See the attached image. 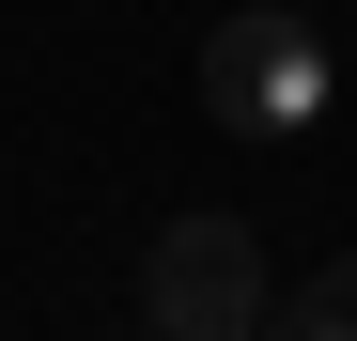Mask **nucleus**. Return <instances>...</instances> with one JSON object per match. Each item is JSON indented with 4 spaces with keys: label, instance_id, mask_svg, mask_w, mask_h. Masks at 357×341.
<instances>
[{
    "label": "nucleus",
    "instance_id": "nucleus-1",
    "mask_svg": "<svg viewBox=\"0 0 357 341\" xmlns=\"http://www.w3.org/2000/svg\"><path fill=\"white\" fill-rule=\"evenodd\" d=\"M202 109L233 140H311L326 109H342V47L311 16H218L202 31Z\"/></svg>",
    "mask_w": 357,
    "mask_h": 341
},
{
    "label": "nucleus",
    "instance_id": "nucleus-2",
    "mask_svg": "<svg viewBox=\"0 0 357 341\" xmlns=\"http://www.w3.org/2000/svg\"><path fill=\"white\" fill-rule=\"evenodd\" d=\"M140 326L155 341H264V248L233 217H171L140 264Z\"/></svg>",
    "mask_w": 357,
    "mask_h": 341
},
{
    "label": "nucleus",
    "instance_id": "nucleus-3",
    "mask_svg": "<svg viewBox=\"0 0 357 341\" xmlns=\"http://www.w3.org/2000/svg\"><path fill=\"white\" fill-rule=\"evenodd\" d=\"M311 310H326V326H342V341H357V248H342V264H326V279H311Z\"/></svg>",
    "mask_w": 357,
    "mask_h": 341
},
{
    "label": "nucleus",
    "instance_id": "nucleus-4",
    "mask_svg": "<svg viewBox=\"0 0 357 341\" xmlns=\"http://www.w3.org/2000/svg\"><path fill=\"white\" fill-rule=\"evenodd\" d=\"M280 341H342V326H326V310H295V326H280Z\"/></svg>",
    "mask_w": 357,
    "mask_h": 341
}]
</instances>
